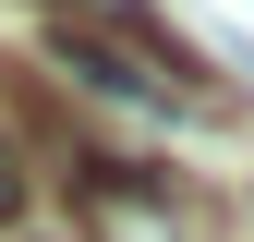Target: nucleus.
Masks as SVG:
<instances>
[{
  "label": "nucleus",
  "mask_w": 254,
  "mask_h": 242,
  "mask_svg": "<svg viewBox=\"0 0 254 242\" xmlns=\"http://www.w3.org/2000/svg\"><path fill=\"white\" fill-rule=\"evenodd\" d=\"M12 218H24V145L0 133V230H12Z\"/></svg>",
  "instance_id": "obj_3"
},
{
  "label": "nucleus",
  "mask_w": 254,
  "mask_h": 242,
  "mask_svg": "<svg viewBox=\"0 0 254 242\" xmlns=\"http://www.w3.org/2000/svg\"><path fill=\"white\" fill-rule=\"evenodd\" d=\"M73 218L85 242H206V218L157 170H73Z\"/></svg>",
  "instance_id": "obj_2"
},
{
  "label": "nucleus",
  "mask_w": 254,
  "mask_h": 242,
  "mask_svg": "<svg viewBox=\"0 0 254 242\" xmlns=\"http://www.w3.org/2000/svg\"><path fill=\"white\" fill-rule=\"evenodd\" d=\"M49 60L85 85V97H121V109H194V85H182V60L157 49V37H145V49H121L109 24H85V12H61V24H49Z\"/></svg>",
  "instance_id": "obj_1"
}]
</instances>
